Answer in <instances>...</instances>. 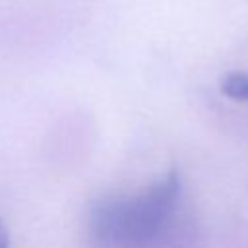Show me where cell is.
Masks as SVG:
<instances>
[{
    "label": "cell",
    "instance_id": "3",
    "mask_svg": "<svg viewBox=\"0 0 248 248\" xmlns=\"http://www.w3.org/2000/svg\"><path fill=\"white\" fill-rule=\"evenodd\" d=\"M0 248H10V234L2 221H0Z\"/></svg>",
    "mask_w": 248,
    "mask_h": 248
},
{
    "label": "cell",
    "instance_id": "2",
    "mask_svg": "<svg viewBox=\"0 0 248 248\" xmlns=\"http://www.w3.org/2000/svg\"><path fill=\"white\" fill-rule=\"evenodd\" d=\"M221 93L234 101L248 103V72H231L221 79Z\"/></svg>",
    "mask_w": 248,
    "mask_h": 248
},
{
    "label": "cell",
    "instance_id": "1",
    "mask_svg": "<svg viewBox=\"0 0 248 248\" xmlns=\"http://www.w3.org/2000/svg\"><path fill=\"white\" fill-rule=\"evenodd\" d=\"M182 178L169 170L134 196H107L87 215L93 248H190L196 229L182 213Z\"/></svg>",
    "mask_w": 248,
    "mask_h": 248
}]
</instances>
